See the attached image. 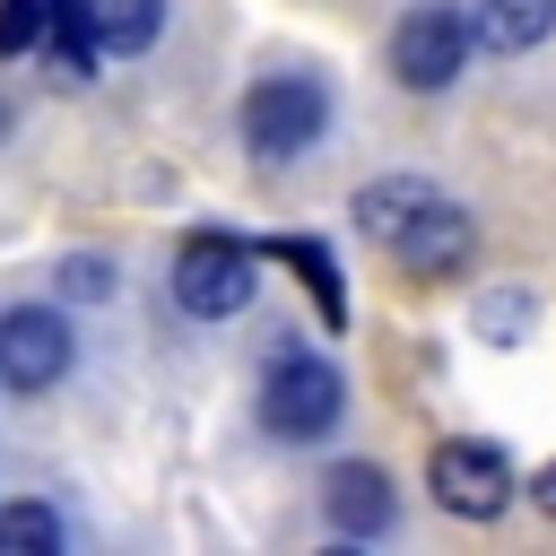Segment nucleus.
Wrapping results in <instances>:
<instances>
[{"instance_id": "obj_1", "label": "nucleus", "mask_w": 556, "mask_h": 556, "mask_svg": "<svg viewBox=\"0 0 556 556\" xmlns=\"http://www.w3.org/2000/svg\"><path fill=\"white\" fill-rule=\"evenodd\" d=\"M356 226L408 269V278H452V269H469V208L452 200V191H434V182H417V174H382V182H365L356 191Z\"/></svg>"}, {"instance_id": "obj_2", "label": "nucleus", "mask_w": 556, "mask_h": 556, "mask_svg": "<svg viewBox=\"0 0 556 556\" xmlns=\"http://www.w3.org/2000/svg\"><path fill=\"white\" fill-rule=\"evenodd\" d=\"M339 417H348V382H339L330 356L287 348V356L261 374V426H269L278 443H321Z\"/></svg>"}, {"instance_id": "obj_16", "label": "nucleus", "mask_w": 556, "mask_h": 556, "mask_svg": "<svg viewBox=\"0 0 556 556\" xmlns=\"http://www.w3.org/2000/svg\"><path fill=\"white\" fill-rule=\"evenodd\" d=\"M0 130H9V104H0Z\"/></svg>"}, {"instance_id": "obj_13", "label": "nucleus", "mask_w": 556, "mask_h": 556, "mask_svg": "<svg viewBox=\"0 0 556 556\" xmlns=\"http://www.w3.org/2000/svg\"><path fill=\"white\" fill-rule=\"evenodd\" d=\"M43 0H0V52H35L43 43Z\"/></svg>"}, {"instance_id": "obj_11", "label": "nucleus", "mask_w": 556, "mask_h": 556, "mask_svg": "<svg viewBox=\"0 0 556 556\" xmlns=\"http://www.w3.org/2000/svg\"><path fill=\"white\" fill-rule=\"evenodd\" d=\"M269 252H278V261H287V269H295V278L313 287V304H321V321L339 330V321H348V295H339V261H330V243H313V235H278Z\"/></svg>"}, {"instance_id": "obj_4", "label": "nucleus", "mask_w": 556, "mask_h": 556, "mask_svg": "<svg viewBox=\"0 0 556 556\" xmlns=\"http://www.w3.org/2000/svg\"><path fill=\"white\" fill-rule=\"evenodd\" d=\"M426 486H434V504L443 513H460V521H495L504 504H513V460L495 452V443H478V434H452V443H434V460H426Z\"/></svg>"}, {"instance_id": "obj_3", "label": "nucleus", "mask_w": 556, "mask_h": 556, "mask_svg": "<svg viewBox=\"0 0 556 556\" xmlns=\"http://www.w3.org/2000/svg\"><path fill=\"white\" fill-rule=\"evenodd\" d=\"M321 130H330V87H321V78H304V70L252 78V96H243V139H252V156H304Z\"/></svg>"}, {"instance_id": "obj_9", "label": "nucleus", "mask_w": 556, "mask_h": 556, "mask_svg": "<svg viewBox=\"0 0 556 556\" xmlns=\"http://www.w3.org/2000/svg\"><path fill=\"white\" fill-rule=\"evenodd\" d=\"M78 17L104 52H148L165 35V0H78Z\"/></svg>"}, {"instance_id": "obj_8", "label": "nucleus", "mask_w": 556, "mask_h": 556, "mask_svg": "<svg viewBox=\"0 0 556 556\" xmlns=\"http://www.w3.org/2000/svg\"><path fill=\"white\" fill-rule=\"evenodd\" d=\"M321 513H330L348 539H382L391 513H400V495H391V478H382L374 460H348V469L321 478Z\"/></svg>"}, {"instance_id": "obj_7", "label": "nucleus", "mask_w": 556, "mask_h": 556, "mask_svg": "<svg viewBox=\"0 0 556 556\" xmlns=\"http://www.w3.org/2000/svg\"><path fill=\"white\" fill-rule=\"evenodd\" d=\"M61 374H70V321L52 304L0 313V382L9 391H52Z\"/></svg>"}, {"instance_id": "obj_10", "label": "nucleus", "mask_w": 556, "mask_h": 556, "mask_svg": "<svg viewBox=\"0 0 556 556\" xmlns=\"http://www.w3.org/2000/svg\"><path fill=\"white\" fill-rule=\"evenodd\" d=\"M556 26V0H478V43H495V52H530L539 35Z\"/></svg>"}, {"instance_id": "obj_6", "label": "nucleus", "mask_w": 556, "mask_h": 556, "mask_svg": "<svg viewBox=\"0 0 556 556\" xmlns=\"http://www.w3.org/2000/svg\"><path fill=\"white\" fill-rule=\"evenodd\" d=\"M460 61H469V17H452V9H408V17L391 26V78H400V87L434 96V87L460 78Z\"/></svg>"}, {"instance_id": "obj_15", "label": "nucleus", "mask_w": 556, "mask_h": 556, "mask_svg": "<svg viewBox=\"0 0 556 556\" xmlns=\"http://www.w3.org/2000/svg\"><path fill=\"white\" fill-rule=\"evenodd\" d=\"M530 504H539V513H547V521H556V460H547V469H539V478H530Z\"/></svg>"}, {"instance_id": "obj_14", "label": "nucleus", "mask_w": 556, "mask_h": 556, "mask_svg": "<svg viewBox=\"0 0 556 556\" xmlns=\"http://www.w3.org/2000/svg\"><path fill=\"white\" fill-rule=\"evenodd\" d=\"M61 295H113V269H104L96 252H78V261H61Z\"/></svg>"}, {"instance_id": "obj_5", "label": "nucleus", "mask_w": 556, "mask_h": 556, "mask_svg": "<svg viewBox=\"0 0 556 556\" xmlns=\"http://www.w3.org/2000/svg\"><path fill=\"white\" fill-rule=\"evenodd\" d=\"M252 252L235 243V235H191L182 252H174V304L182 313H200V321H226V313H243L252 304Z\"/></svg>"}, {"instance_id": "obj_12", "label": "nucleus", "mask_w": 556, "mask_h": 556, "mask_svg": "<svg viewBox=\"0 0 556 556\" xmlns=\"http://www.w3.org/2000/svg\"><path fill=\"white\" fill-rule=\"evenodd\" d=\"M0 547H35V556H52V547H61V521H52L43 504H0Z\"/></svg>"}]
</instances>
